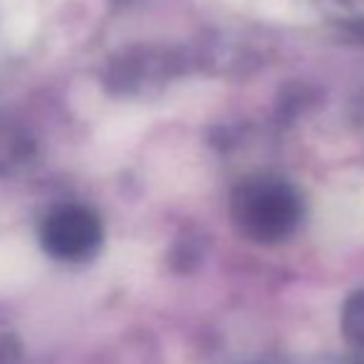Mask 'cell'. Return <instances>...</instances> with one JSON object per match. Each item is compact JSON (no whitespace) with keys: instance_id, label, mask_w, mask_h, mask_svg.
Here are the masks:
<instances>
[{"instance_id":"6da1fadb","label":"cell","mask_w":364,"mask_h":364,"mask_svg":"<svg viewBox=\"0 0 364 364\" xmlns=\"http://www.w3.org/2000/svg\"><path fill=\"white\" fill-rule=\"evenodd\" d=\"M302 216L297 193L288 183L255 178L235 191L233 220L245 238L260 245H273L290 238Z\"/></svg>"},{"instance_id":"7a4b0ae2","label":"cell","mask_w":364,"mask_h":364,"mask_svg":"<svg viewBox=\"0 0 364 364\" xmlns=\"http://www.w3.org/2000/svg\"><path fill=\"white\" fill-rule=\"evenodd\" d=\"M43 248L60 260H87L97 253L102 243V223L95 211L77 203H65L50 211L45 218L43 230Z\"/></svg>"},{"instance_id":"3957f363","label":"cell","mask_w":364,"mask_h":364,"mask_svg":"<svg viewBox=\"0 0 364 364\" xmlns=\"http://www.w3.org/2000/svg\"><path fill=\"white\" fill-rule=\"evenodd\" d=\"M30 156V141L23 132L0 122V168L18 166Z\"/></svg>"},{"instance_id":"277c9868","label":"cell","mask_w":364,"mask_h":364,"mask_svg":"<svg viewBox=\"0 0 364 364\" xmlns=\"http://www.w3.org/2000/svg\"><path fill=\"white\" fill-rule=\"evenodd\" d=\"M342 332L350 345L364 350V288L357 290L342 307Z\"/></svg>"}]
</instances>
